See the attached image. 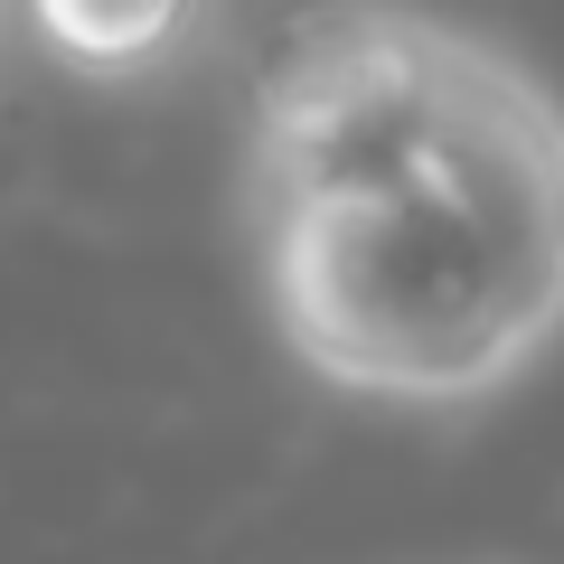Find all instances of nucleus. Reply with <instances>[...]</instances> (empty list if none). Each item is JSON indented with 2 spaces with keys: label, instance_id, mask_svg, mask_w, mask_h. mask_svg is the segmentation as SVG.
I'll use <instances>...</instances> for the list:
<instances>
[{
  "label": "nucleus",
  "instance_id": "obj_1",
  "mask_svg": "<svg viewBox=\"0 0 564 564\" xmlns=\"http://www.w3.org/2000/svg\"><path fill=\"white\" fill-rule=\"evenodd\" d=\"M245 236L292 367L470 414L564 339V95L414 0H311L245 104Z\"/></svg>",
  "mask_w": 564,
  "mask_h": 564
},
{
  "label": "nucleus",
  "instance_id": "obj_2",
  "mask_svg": "<svg viewBox=\"0 0 564 564\" xmlns=\"http://www.w3.org/2000/svg\"><path fill=\"white\" fill-rule=\"evenodd\" d=\"M29 39L85 85H151L217 29V0H20Z\"/></svg>",
  "mask_w": 564,
  "mask_h": 564
},
{
  "label": "nucleus",
  "instance_id": "obj_3",
  "mask_svg": "<svg viewBox=\"0 0 564 564\" xmlns=\"http://www.w3.org/2000/svg\"><path fill=\"white\" fill-rule=\"evenodd\" d=\"M0 10H10V0H0Z\"/></svg>",
  "mask_w": 564,
  "mask_h": 564
}]
</instances>
